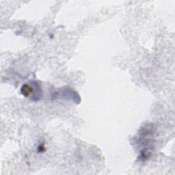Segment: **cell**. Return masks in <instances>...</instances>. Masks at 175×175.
Here are the masks:
<instances>
[{"label": "cell", "instance_id": "obj_1", "mask_svg": "<svg viewBox=\"0 0 175 175\" xmlns=\"http://www.w3.org/2000/svg\"><path fill=\"white\" fill-rule=\"evenodd\" d=\"M32 91H33V88L29 84H24L21 88V93L25 97L30 96V94H32Z\"/></svg>", "mask_w": 175, "mask_h": 175}]
</instances>
